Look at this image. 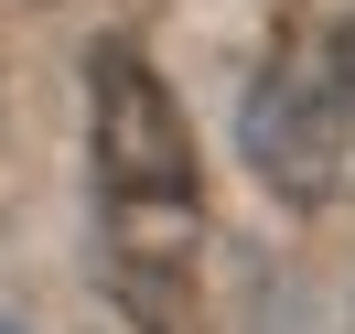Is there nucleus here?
I'll return each instance as SVG.
<instances>
[{"label":"nucleus","mask_w":355,"mask_h":334,"mask_svg":"<svg viewBox=\"0 0 355 334\" xmlns=\"http://www.w3.org/2000/svg\"><path fill=\"white\" fill-rule=\"evenodd\" d=\"M312 76H323V108H334V130H345V151H355V22H334L323 44H312Z\"/></svg>","instance_id":"7ed1b4c3"},{"label":"nucleus","mask_w":355,"mask_h":334,"mask_svg":"<svg viewBox=\"0 0 355 334\" xmlns=\"http://www.w3.org/2000/svg\"><path fill=\"white\" fill-rule=\"evenodd\" d=\"M248 162H259V183L280 205H334L345 194V173H355V151H345V130H334V108H323V76H312V54H280V65L248 87Z\"/></svg>","instance_id":"f03ea898"},{"label":"nucleus","mask_w":355,"mask_h":334,"mask_svg":"<svg viewBox=\"0 0 355 334\" xmlns=\"http://www.w3.org/2000/svg\"><path fill=\"white\" fill-rule=\"evenodd\" d=\"M0 334H22V324H0Z\"/></svg>","instance_id":"20e7f679"},{"label":"nucleus","mask_w":355,"mask_h":334,"mask_svg":"<svg viewBox=\"0 0 355 334\" xmlns=\"http://www.w3.org/2000/svg\"><path fill=\"white\" fill-rule=\"evenodd\" d=\"M87 97H97V205H205L194 130L130 44H108L87 65Z\"/></svg>","instance_id":"f257e3e1"}]
</instances>
